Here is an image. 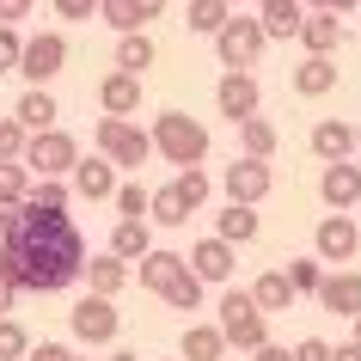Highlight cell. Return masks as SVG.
I'll list each match as a JSON object with an SVG mask.
<instances>
[{"mask_svg": "<svg viewBox=\"0 0 361 361\" xmlns=\"http://www.w3.org/2000/svg\"><path fill=\"white\" fill-rule=\"evenodd\" d=\"M233 19V6L227 0H190V6H184V25H190L196 37H221V25Z\"/></svg>", "mask_w": 361, "mask_h": 361, "instance_id": "obj_29", "label": "cell"}, {"mask_svg": "<svg viewBox=\"0 0 361 361\" xmlns=\"http://www.w3.org/2000/svg\"><path fill=\"white\" fill-rule=\"evenodd\" d=\"M31 355V337H25L19 319H0V361H25Z\"/></svg>", "mask_w": 361, "mask_h": 361, "instance_id": "obj_40", "label": "cell"}, {"mask_svg": "<svg viewBox=\"0 0 361 361\" xmlns=\"http://www.w3.org/2000/svg\"><path fill=\"white\" fill-rule=\"evenodd\" d=\"M251 300H257V312H288L300 294H294V282H288V269H264V276L251 282Z\"/></svg>", "mask_w": 361, "mask_h": 361, "instance_id": "obj_25", "label": "cell"}, {"mask_svg": "<svg viewBox=\"0 0 361 361\" xmlns=\"http://www.w3.org/2000/svg\"><path fill=\"white\" fill-rule=\"evenodd\" d=\"M319 306H324V312H337V319H361V269H337V276H324Z\"/></svg>", "mask_w": 361, "mask_h": 361, "instance_id": "obj_15", "label": "cell"}, {"mask_svg": "<svg viewBox=\"0 0 361 361\" xmlns=\"http://www.w3.org/2000/svg\"><path fill=\"white\" fill-rule=\"evenodd\" d=\"M98 19L111 25L116 37H129V31H147V19H141V6H135V0H98Z\"/></svg>", "mask_w": 361, "mask_h": 361, "instance_id": "obj_34", "label": "cell"}, {"mask_svg": "<svg viewBox=\"0 0 361 361\" xmlns=\"http://www.w3.org/2000/svg\"><path fill=\"white\" fill-rule=\"evenodd\" d=\"M19 56H25L19 25H0V74H19Z\"/></svg>", "mask_w": 361, "mask_h": 361, "instance_id": "obj_41", "label": "cell"}, {"mask_svg": "<svg viewBox=\"0 0 361 361\" xmlns=\"http://www.w3.org/2000/svg\"><path fill=\"white\" fill-rule=\"evenodd\" d=\"M306 49V56H337L343 49V19L337 13H306V25H300V37H294Z\"/></svg>", "mask_w": 361, "mask_h": 361, "instance_id": "obj_18", "label": "cell"}, {"mask_svg": "<svg viewBox=\"0 0 361 361\" xmlns=\"http://www.w3.org/2000/svg\"><path fill=\"white\" fill-rule=\"evenodd\" d=\"M221 331H227V349H264L269 343V312H257V300H251V288H227L221 294Z\"/></svg>", "mask_w": 361, "mask_h": 361, "instance_id": "obj_4", "label": "cell"}, {"mask_svg": "<svg viewBox=\"0 0 361 361\" xmlns=\"http://www.w3.org/2000/svg\"><path fill=\"white\" fill-rule=\"evenodd\" d=\"M92 13H98V0H56V19H92Z\"/></svg>", "mask_w": 361, "mask_h": 361, "instance_id": "obj_43", "label": "cell"}, {"mask_svg": "<svg viewBox=\"0 0 361 361\" xmlns=\"http://www.w3.org/2000/svg\"><path fill=\"white\" fill-rule=\"evenodd\" d=\"M98 104H104V116H135L141 111V74L111 68V74L98 80Z\"/></svg>", "mask_w": 361, "mask_h": 361, "instance_id": "obj_16", "label": "cell"}, {"mask_svg": "<svg viewBox=\"0 0 361 361\" xmlns=\"http://www.w3.org/2000/svg\"><path fill=\"white\" fill-rule=\"evenodd\" d=\"M0 276L19 294H61L86 276V239L68 209H31L25 202L19 233L0 239Z\"/></svg>", "mask_w": 361, "mask_h": 361, "instance_id": "obj_1", "label": "cell"}, {"mask_svg": "<svg viewBox=\"0 0 361 361\" xmlns=\"http://www.w3.org/2000/svg\"><path fill=\"white\" fill-rule=\"evenodd\" d=\"M190 202H184V196H178V184H166V190H153V209H147V221L153 227H184V221H190Z\"/></svg>", "mask_w": 361, "mask_h": 361, "instance_id": "obj_31", "label": "cell"}, {"mask_svg": "<svg viewBox=\"0 0 361 361\" xmlns=\"http://www.w3.org/2000/svg\"><path fill=\"white\" fill-rule=\"evenodd\" d=\"M92 141H98V153H104L111 166H123V171H141L153 159V129L129 123V116H98Z\"/></svg>", "mask_w": 361, "mask_h": 361, "instance_id": "obj_3", "label": "cell"}, {"mask_svg": "<svg viewBox=\"0 0 361 361\" xmlns=\"http://www.w3.org/2000/svg\"><path fill=\"white\" fill-rule=\"evenodd\" d=\"M239 153H245V159H269V153H276V123H269V116H245V123H239Z\"/></svg>", "mask_w": 361, "mask_h": 361, "instance_id": "obj_30", "label": "cell"}, {"mask_svg": "<svg viewBox=\"0 0 361 361\" xmlns=\"http://www.w3.org/2000/svg\"><path fill=\"white\" fill-rule=\"evenodd\" d=\"M135 6H141V19H159L166 13V0H135Z\"/></svg>", "mask_w": 361, "mask_h": 361, "instance_id": "obj_50", "label": "cell"}, {"mask_svg": "<svg viewBox=\"0 0 361 361\" xmlns=\"http://www.w3.org/2000/svg\"><path fill=\"white\" fill-rule=\"evenodd\" d=\"M288 282H294V294H312V300H319L324 264H319V257H288Z\"/></svg>", "mask_w": 361, "mask_h": 361, "instance_id": "obj_36", "label": "cell"}, {"mask_svg": "<svg viewBox=\"0 0 361 361\" xmlns=\"http://www.w3.org/2000/svg\"><path fill=\"white\" fill-rule=\"evenodd\" d=\"M264 49H269L264 19H239V13H233V19L221 25V37H214L221 68H257V56H264Z\"/></svg>", "mask_w": 361, "mask_h": 361, "instance_id": "obj_5", "label": "cell"}, {"mask_svg": "<svg viewBox=\"0 0 361 361\" xmlns=\"http://www.w3.org/2000/svg\"><path fill=\"white\" fill-rule=\"evenodd\" d=\"M147 227H153V221H116L104 251H111V257H123V264H141V257L153 251V233H147Z\"/></svg>", "mask_w": 361, "mask_h": 361, "instance_id": "obj_23", "label": "cell"}, {"mask_svg": "<svg viewBox=\"0 0 361 361\" xmlns=\"http://www.w3.org/2000/svg\"><path fill=\"white\" fill-rule=\"evenodd\" d=\"M153 61H159V49H153L147 31H129V37H116V68H123V74H147Z\"/></svg>", "mask_w": 361, "mask_h": 361, "instance_id": "obj_28", "label": "cell"}, {"mask_svg": "<svg viewBox=\"0 0 361 361\" xmlns=\"http://www.w3.org/2000/svg\"><path fill=\"white\" fill-rule=\"evenodd\" d=\"M74 361H80V355H74Z\"/></svg>", "mask_w": 361, "mask_h": 361, "instance_id": "obj_55", "label": "cell"}, {"mask_svg": "<svg viewBox=\"0 0 361 361\" xmlns=\"http://www.w3.org/2000/svg\"><path fill=\"white\" fill-rule=\"evenodd\" d=\"M25 147H31V129L19 116H0V159H25Z\"/></svg>", "mask_w": 361, "mask_h": 361, "instance_id": "obj_39", "label": "cell"}, {"mask_svg": "<svg viewBox=\"0 0 361 361\" xmlns=\"http://www.w3.org/2000/svg\"><path fill=\"white\" fill-rule=\"evenodd\" d=\"M190 269L202 276V282L227 288L233 269H239V245H227V239H214V233H209V239H196V245H190Z\"/></svg>", "mask_w": 361, "mask_h": 361, "instance_id": "obj_13", "label": "cell"}, {"mask_svg": "<svg viewBox=\"0 0 361 361\" xmlns=\"http://www.w3.org/2000/svg\"><path fill=\"white\" fill-rule=\"evenodd\" d=\"M331 355H337V349H331L324 337H300L294 343V361H331Z\"/></svg>", "mask_w": 361, "mask_h": 361, "instance_id": "obj_42", "label": "cell"}, {"mask_svg": "<svg viewBox=\"0 0 361 361\" xmlns=\"http://www.w3.org/2000/svg\"><path fill=\"white\" fill-rule=\"evenodd\" d=\"M171 184H178V196H184L190 209H202V202H209V190H214V178H209L202 166H184L178 178H171Z\"/></svg>", "mask_w": 361, "mask_h": 361, "instance_id": "obj_37", "label": "cell"}, {"mask_svg": "<svg viewBox=\"0 0 361 361\" xmlns=\"http://www.w3.org/2000/svg\"><path fill=\"white\" fill-rule=\"evenodd\" d=\"M104 361H141V355H135V349H111Z\"/></svg>", "mask_w": 361, "mask_h": 361, "instance_id": "obj_52", "label": "cell"}, {"mask_svg": "<svg viewBox=\"0 0 361 361\" xmlns=\"http://www.w3.org/2000/svg\"><path fill=\"white\" fill-rule=\"evenodd\" d=\"M257 19H264L269 43H288V37H300L306 6H300V0H257Z\"/></svg>", "mask_w": 361, "mask_h": 361, "instance_id": "obj_19", "label": "cell"}, {"mask_svg": "<svg viewBox=\"0 0 361 361\" xmlns=\"http://www.w3.org/2000/svg\"><path fill=\"white\" fill-rule=\"evenodd\" d=\"M221 190H227V202H251V209H257V202L276 190V171H269V159H245V153H239V159L221 171Z\"/></svg>", "mask_w": 361, "mask_h": 361, "instance_id": "obj_10", "label": "cell"}, {"mask_svg": "<svg viewBox=\"0 0 361 361\" xmlns=\"http://www.w3.org/2000/svg\"><path fill=\"white\" fill-rule=\"evenodd\" d=\"M319 196H324V209H331V214H349L361 202V166H355V159L324 166L319 171Z\"/></svg>", "mask_w": 361, "mask_h": 361, "instance_id": "obj_12", "label": "cell"}, {"mask_svg": "<svg viewBox=\"0 0 361 361\" xmlns=\"http://www.w3.org/2000/svg\"><path fill=\"white\" fill-rule=\"evenodd\" d=\"M227 6H233V13H239V6H245V0H227Z\"/></svg>", "mask_w": 361, "mask_h": 361, "instance_id": "obj_54", "label": "cell"}, {"mask_svg": "<svg viewBox=\"0 0 361 361\" xmlns=\"http://www.w3.org/2000/svg\"><path fill=\"white\" fill-rule=\"evenodd\" d=\"M331 86H337V61L331 56H306L300 68H294V92L300 98H324Z\"/></svg>", "mask_w": 361, "mask_h": 361, "instance_id": "obj_27", "label": "cell"}, {"mask_svg": "<svg viewBox=\"0 0 361 361\" xmlns=\"http://www.w3.org/2000/svg\"><path fill=\"white\" fill-rule=\"evenodd\" d=\"M178 355H184V361H221V355H227V331H221V324H184Z\"/></svg>", "mask_w": 361, "mask_h": 361, "instance_id": "obj_22", "label": "cell"}, {"mask_svg": "<svg viewBox=\"0 0 361 361\" xmlns=\"http://www.w3.org/2000/svg\"><path fill=\"white\" fill-rule=\"evenodd\" d=\"M31 19V0H0V25H19Z\"/></svg>", "mask_w": 361, "mask_h": 361, "instance_id": "obj_46", "label": "cell"}, {"mask_svg": "<svg viewBox=\"0 0 361 361\" xmlns=\"http://www.w3.org/2000/svg\"><path fill=\"white\" fill-rule=\"evenodd\" d=\"M257 233H264V221H257L251 202H227V209L214 214V239H227V245H251Z\"/></svg>", "mask_w": 361, "mask_h": 361, "instance_id": "obj_21", "label": "cell"}, {"mask_svg": "<svg viewBox=\"0 0 361 361\" xmlns=\"http://www.w3.org/2000/svg\"><path fill=\"white\" fill-rule=\"evenodd\" d=\"M13 116H19V123H25V129H31V135H43V129H56L61 104H56V98H49V86H31V92H25L19 104H13Z\"/></svg>", "mask_w": 361, "mask_h": 361, "instance_id": "obj_26", "label": "cell"}, {"mask_svg": "<svg viewBox=\"0 0 361 361\" xmlns=\"http://www.w3.org/2000/svg\"><path fill=\"white\" fill-rule=\"evenodd\" d=\"M19 221H25V202H0V239L19 233Z\"/></svg>", "mask_w": 361, "mask_h": 361, "instance_id": "obj_45", "label": "cell"}, {"mask_svg": "<svg viewBox=\"0 0 361 361\" xmlns=\"http://www.w3.org/2000/svg\"><path fill=\"white\" fill-rule=\"evenodd\" d=\"M184 269H190V257H184V251H159V245H153L147 257H141V264H135V282L147 288V294H166V288L178 282V276H184Z\"/></svg>", "mask_w": 361, "mask_h": 361, "instance_id": "obj_14", "label": "cell"}, {"mask_svg": "<svg viewBox=\"0 0 361 361\" xmlns=\"http://www.w3.org/2000/svg\"><path fill=\"white\" fill-rule=\"evenodd\" d=\"M31 196V166L25 159H0V202H25Z\"/></svg>", "mask_w": 361, "mask_h": 361, "instance_id": "obj_35", "label": "cell"}, {"mask_svg": "<svg viewBox=\"0 0 361 361\" xmlns=\"http://www.w3.org/2000/svg\"><path fill=\"white\" fill-rule=\"evenodd\" d=\"M349 324H355V337H349V343H355V349H361V319H349Z\"/></svg>", "mask_w": 361, "mask_h": 361, "instance_id": "obj_53", "label": "cell"}, {"mask_svg": "<svg viewBox=\"0 0 361 361\" xmlns=\"http://www.w3.org/2000/svg\"><path fill=\"white\" fill-rule=\"evenodd\" d=\"M202 294H209V282H202L196 269H184V276H178V282H171L159 300H166L171 312H196V306H202Z\"/></svg>", "mask_w": 361, "mask_h": 361, "instance_id": "obj_32", "label": "cell"}, {"mask_svg": "<svg viewBox=\"0 0 361 361\" xmlns=\"http://www.w3.org/2000/svg\"><path fill=\"white\" fill-rule=\"evenodd\" d=\"M25 166L37 171V178H74V166H80V141H74L68 129H43V135H31Z\"/></svg>", "mask_w": 361, "mask_h": 361, "instance_id": "obj_6", "label": "cell"}, {"mask_svg": "<svg viewBox=\"0 0 361 361\" xmlns=\"http://www.w3.org/2000/svg\"><path fill=\"white\" fill-rule=\"evenodd\" d=\"M61 68H68V37H61V31H37V37H25L19 74L31 80V86H49Z\"/></svg>", "mask_w": 361, "mask_h": 361, "instance_id": "obj_9", "label": "cell"}, {"mask_svg": "<svg viewBox=\"0 0 361 361\" xmlns=\"http://www.w3.org/2000/svg\"><path fill=\"white\" fill-rule=\"evenodd\" d=\"M355 6H361V0H306V13H337V19H343V13H355Z\"/></svg>", "mask_w": 361, "mask_h": 361, "instance_id": "obj_47", "label": "cell"}, {"mask_svg": "<svg viewBox=\"0 0 361 361\" xmlns=\"http://www.w3.org/2000/svg\"><path fill=\"white\" fill-rule=\"evenodd\" d=\"M331 361H361V349H355V343H343V349H337Z\"/></svg>", "mask_w": 361, "mask_h": 361, "instance_id": "obj_51", "label": "cell"}, {"mask_svg": "<svg viewBox=\"0 0 361 361\" xmlns=\"http://www.w3.org/2000/svg\"><path fill=\"white\" fill-rule=\"evenodd\" d=\"M31 209H68L74 202V178H31Z\"/></svg>", "mask_w": 361, "mask_h": 361, "instance_id": "obj_33", "label": "cell"}, {"mask_svg": "<svg viewBox=\"0 0 361 361\" xmlns=\"http://www.w3.org/2000/svg\"><path fill=\"white\" fill-rule=\"evenodd\" d=\"M116 184H123V178H116V166L104 159V153H98V159H80V166H74V196H86V202H111Z\"/></svg>", "mask_w": 361, "mask_h": 361, "instance_id": "obj_17", "label": "cell"}, {"mask_svg": "<svg viewBox=\"0 0 361 361\" xmlns=\"http://www.w3.org/2000/svg\"><path fill=\"white\" fill-rule=\"evenodd\" d=\"M116 214L123 221H147V209H153V190H141V184H116Z\"/></svg>", "mask_w": 361, "mask_h": 361, "instance_id": "obj_38", "label": "cell"}, {"mask_svg": "<svg viewBox=\"0 0 361 361\" xmlns=\"http://www.w3.org/2000/svg\"><path fill=\"white\" fill-rule=\"evenodd\" d=\"M257 104H264V92H257V74H251V68H227V74H221V86H214V111H221L233 129H239L245 116H257Z\"/></svg>", "mask_w": 361, "mask_h": 361, "instance_id": "obj_8", "label": "cell"}, {"mask_svg": "<svg viewBox=\"0 0 361 361\" xmlns=\"http://www.w3.org/2000/svg\"><path fill=\"white\" fill-rule=\"evenodd\" d=\"M361 135L349 129V123H337V116H324V123H312V153H319L324 166H337V159H349L355 153Z\"/></svg>", "mask_w": 361, "mask_h": 361, "instance_id": "obj_20", "label": "cell"}, {"mask_svg": "<svg viewBox=\"0 0 361 361\" xmlns=\"http://www.w3.org/2000/svg\"><path fill=\"white\" fill-rule=\"evenodd\" d=\"M68 324H74V337H80V343H92V349L116 343V331H123V319H116V300H104V294H80L74 312H68Z\"/></svg>", "mask_w": 361, "mask_h": 361, "instance_id": "obj_7", "label": "cell"}, {"mask_svg": "<svg viewBox=\"0 0 361 361\" xmlns=\"http://www.w3.org/2000/svg\"><path fill=\"white\" fill-rule=\"evenodd\" d=\"M153 153L171 159L178 171L202 166V159H209V129H202L190 111H159V116H153Z\"/></svg>", "mask_w": 361, "mask_h": 361, "instance_id": "obj_2", "label": "cell"}, {"mask_svg": "<svg viewBox=\"0 0 361 361\" xmlns=\"http://www.w3.org/2000/svg\"><path fill=\"white\" fill-rule=\"evenodd\" d=\"M25 361H74V349H68V343H31Z\"/></svg>", "mask_w": 361, "mask_h": 361, "instance_id": "obj_44", "label": "cell"}, {"mask_svg": "<svg viewBox=\"0 0 361 361\" xmlns=\"http://www.w3.org/2000/svg\"><path fill=\"white\" fill-rule=\"evenodd\" d=\"M355 251H361V227L349 214H324L319 227H312V257L319 264H349Z\"/></svg>", "mask_w": 361, "mask_h": 361, "instance_id": "obj_11", "label": "cell"}, {"mask_svg": "<svg viewBox=\"0 0 361 361\" xmlns=\"http://www.w3.org/2000/svg\"><path fill=\"white\" fill-rule=\"evenodd\" d=\"M13 306H19V288L0 276V319H13Z\"/></svg>", "mask_w": 361, "mask_h": 361, "instance_id": "obj_49", "label": "cell"}, {"mask_svg": "<svg viewBox=\"0 0 361 361\" xmlns=\"http://www.w3.org/2000/svg\"><path fill=\"white\" fill-rule=\"evenodd\" d=\"M251 361H294V349H282V343H264V349H251Z\"/></svg>", "mask_w": 361, "mask_h": 361, "instance_id": "obj_48", "label": "cell"}, {"mask_svg": "<svg viewBox=\"0 0 361 361\" xmlns=\"http://www.w3.org/2000/svg\"><path fill=\"white\" fill-rule=\"evenodd\" d=\"M129 276L135 269L123 264V257H111V251H104V257H86V282H92V294H104V300H116V294L129 288Z\"/></svg>", "mask_w": 361, "mask_h": 361, "instance_id": "obj_24", "label": "cell"}]
</instances>
